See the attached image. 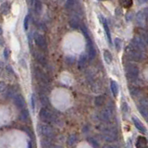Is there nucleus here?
<instances>
[{"label": "nucleus", "mask_w": 148, "mask_h": 148, "mask_svg": "<svg viewBox=\"0 0 148 148\" xmlns=\"http://www.w3.org/2000/svg\"><path fill=\"white\" fill-rule=\"evenodd\" d=\"M126 54L128 55L129 59L133 60V61L136 62H140L145 58V55L143 54V52L135 48L132 44L126 47Z\"/></svg>", "instance_id": "1"}, {"label": "nucleus", "mask_w": 148, "mask_h": 148, "mask_svg": "<svg viewBox=\"0 0 148 148\" xmlns=\"http://www.w3.org/2000/svg\"><path fill=\"white\" fill-rule=\"evenodd\" d=\"M125 71V76L129 80H135L139 75V68L135 65L132 64H127L124 67Z\"/></svg>", "instance_id": "3"}, {"label": "nucleus", "mask_w": 148, "mask_h": 148, "mask_svg": "<svg viewBox=\"0 0 148 148\" xmlns=\"http://www.w3.org/2000/svg\"><path fill=\"white\" fill-rule=\"evenodd\" d=\"M2 34V29H1V27H0V34Z\"/></svg>", "instance_id": "42"}, {"label": "nucleus", "mask_w": 148, "mask_h": 148, "mask_svg": "<svg viewBox=\"0 0 148 148\" xmlns=\"http://www.w3.org/2000/svg\"><path fill=\"white\" fill-rule=\"evenodd\" d=\"M34 42H35V44L37 45V46H38L40 49L44 50V51L47 50V44H46V40L42 34H36L34 35Z\"/></svg>", "instance_id": "9"}, {"label": "nucleus", "mask_w": 148, "mask_h": 148, "mask_svg": "<svg viewBox=\"0 0 148 148\" xmlns=\"http://www.w3.org/2000/svg\"><path fill=\"white\" fill-rule=\"evenodd\" d=\"M90 143H92V146H94V147H95V148H97V147H98V143H95V141L94 140V139H91V140H90Z\"/></svg>", "instance_id": "37"}, {"label": "nucleus", "mask_w": 148, "mask_h": 148, "mask_svg": "<svg viewBox=\"0 0 148 148\" xmlns=\"http://www.w3.org/2000/svg\"><path fill=\"white\" fill-rule=\"evenodd\" d=\"M126 148H132V143H131V142H130V141H129V143H127Z\"/></svg>", "instance_id": "41"}, {"label": "nucleus", "mask_w": 148, "mask_h": 148, "mask_svg": "<svg viewBox=\"0 0 148 148\" xmlns=\"http://www.w3.org/2000/svg\"><path fill=\"white\" fill-rule=\"evenodd\" d=\"M76 141H77V137L72 134V135H71V136L69 137V139H68V143H69V145H72Z\"/></svg>", "instance_id": "31"}, {"label": "nucleus", "mask_w": 148, "mask_h": 148, "mask_svg": "<svg viewBox=\"0 0 148 148\" xmlns=\"http://www.w3.org/2000/svg\"><path fill=\"white\" fill-rule=\"evenodd\" d=\"M13 100H14V104L17 106V108H21V109L25 108V105H26L25 99L21 95H18V94L15 95L13 96Z\"/></svg>", "instance_id": "11"}, {"label": "nucleus", "mask_w": 148, "mask_h": 148, "mask_svg": "<svg viewBox=\"0 0 148 148\" xmlns=\"http://www.w3.org/2000/svg\"><path fill=\"white\" fill-rule=\"evenodd\" d=\"M103 148H117L115 145H105Z\"/></svg>", "instance_id": "39"}, {"label": "nucleus", "mask_w": 148, "mask_h": 148, "mask_svg": "<svg viewBox=\"0 0 148 148\" xmlns=\"http://www.w3.org/2000/svg\"><path fill=\"white\" fill-rule=\"evenodd\" d=\"M29 20H30V16L28 15V16L25 17V18H24V23H23V26H24V30L25 31H27L28 28H29V21H30Z\"/></svg>", "instance_id": "34"}, {"label": "nucleus", "mask_w": 148, "mask_h": 148, "mask_svg": "<svg viewBox=\"0 0 148 148\" xmlns=\"http://www.w3.org/2000/svg\"><path fill=\"white\" fill-rule=\"evenodd\" d=\"M132 121H133V124L135 125V127L140 131L141 132L143 133H145L146 132V129L145 127V125H143L140 120H139V119L135 118V117H133L132 118Z\"/></svg>", "instance_id": "13"}, {"label": "nucleus", "mask_w": 148, "mask_h": 148, "mask_svg": "<svg viewBox=\"0 0 148 148\" xmlns=\"http://www.w3.org/2000/svg\"><path fill=\"white\" fill-rule=\"evenodd\" d=\"M119 4L121 5L123 8H129L132 6V0H119Z\"/></svg>", "instance_id": "26"}, {"label": "nucleus", "mask_w": 148, "mask_h": 148, "mask_svg": "<svg viewBox=\"0 0 148 148\" xmlns=\"http://www.w3.org/2000/svg\"><path fill=\"white\" fill-rule=\"evenodd\" d=\"M66 62H67V64H69V65H72L74 62H75V58H74L73 57H66Z\"/></svg>", "instance_id": "35"}, {"label": "nucleus", "mask_w": 148, "mask_h": 148, "mask_svg": "<svg viewBox=\"0 0 148 148\" xmlns=\"http://www.w3.org/2000/svg\"><path fill=\"white\" fill-rule=\"evenodd\" d=\"M35 76H36V78L38 79L40 82L45 83V84H46V83H48L50 82L49 77L46 75V74L43 71H41V69H38V68L35 69Z\"/></svg>", "instance_id": "10"}, {"label": "nucleus", "mask_w": 148, "mask_h": 148, "mask_svg": "<svg viewBox=\"0 0 148 148\" xmlns=\"http://www.w3.org/2000/svg\"><path fill=\"white\" fill-rule=\"evenodd\" d=\"M147 145V140L143 136H139L136 141V148H145Z\"/></svg>", "instance_id": "16"}, {"label": "nucleus", "mask_w": 148, "mask_h": 148, "mask_svg": "<svg viewBox=\"0 0 148 148\" xmlns=\"http://www.w3.org/2000/svg\"><path fill=\"white\" fill-rule=\"evenodd\" d=\"M104 58H105V61L108 63V64H110L112 62V55L109 52L108 50H105L104 51Z\"/></svg>", "instance_id": "22"}, {"label": "nucleus", "mask_w": 148, "mask_h": 148, "mask_svg": "<svg viewBox=\"0 0 148 148\" xmlns=\"http://www.w3.org/2000/svg\"><path fill=\"white\" fill-rule=\"evenodd\" d=\"M81 30H82V32L83 34V35H84V36H85V38L87 39V41H88V42L91 41V39H90V34H89V32H88V30H87L86 26H85V25H81Z\"/></svg>", "instance_id": "27"}, {"label": "nucleus", "mask_w": 148, "mask_h": 148, "mask_svg": "<svg viewBox=\"0 0 148 148\" xmlns=\"http://www.w3.org/2000/svg\"><path fill=\"white\" fill-rule=\"evenodd\" d=\"M102 136L106 142H115L118 138V131L115 127H108L102 130Z\"/></svg>", "instance_id": "2"}, {"label": "nucleus", "mask_w": 148, "mask_h": 148, "mask_svg": "<svg viewBox=\"0 0 148 148\" xmlns=\"http://www.w3.org/2000/svg\"><path fill=\"white\" fill-rule=\"evenodd\" d=\"M20 119L24 122H27L28 120L30 119V114H29V112H28L27 109H24V110L21 111V113L20 115Z\"/></svg>", "instance_id": "21"}, {"label": "nucleus", "mask_w": 148, "mask_h": 148, "mask_svg": "<svg viewBox=\"0 0 148 148\" xmlns=\"http://www.w3.org/2000/svg\"><path fill=\"white\" fill-rule=\"evenodd\" d=\"M100 118L102 120H104L106 122H110L113 118V110L111 108L108 106L105 109H103L100 113Z\"/></svg>", "instance_id": "8"}, {"label": "nucleus", "mask_w": 148, "mask_h": 148, "mask_svg": "<svg viewBox=\"0 0 148 148\" xmlns=\"http://www.w3.org/2000/svg\"><path fill=\"white\" fill-rule=\"evenodd\" d=\"M34 1H35V0H32V2H34Z\"/></svg>", "instance_id": "43"}, {"label": "nucleus", "mask_w": 148, "mask_h": 148, "mask_svg": "<svg viewBox=\"0 0 148 148\" xmlns=\"http://www.w3.org/2000/svg\"><path fill=\"white\" fill-rule=\"evenodd\" d=\"M88 56H89V58L91 60L95 59L96 57V51L92 45V41L88 42Z\"/></svg>", "instance_id": "14"}, {"label": "nucleus", "mask_w": 148, "mask_h": 148, "mask_svg": "<svg viewBox=\"0 0 148 148\" xmlns=\"http://www.w3.org/2000/svg\"><path fill=\"white\" fill-rule=\"evenodd\" d=\"M74 4H75V0H67L66 2V8L67 9H71L73 8Z\"/></svg>", "instance_id": "32"}, {"label": "nucleus", "mask_w": 148, "mask_h": 148, "mask_svg": "<svg viewBox=\"0 0 148 148\" xmlns=\"http://www.w3.org/2000/svg\"><path fill=\"white\" fill-rule=\"evenodd\" d=\"M32 108L34 109V96H32Z\"/></svg>", "instance_id": "40"}, {"label": "nucleus", "mask_w": 148, "mask_h": 148, "mask_svg": "<svg viewBox=\"0 0 148 148\" xmlns=\"http://www.w3.org/2000/svg\"><path fill=\"white\" fill-rule=\"evenodd\" d=\"M115 46H116V49H117V51H119L120 50V47H121V40H120L119 38H116L115 41Z\"/></svg>", "instance_id": "30"}, {"label": "nucleus", "mask_w": 148, "mask_h": 148, "mask_svg": "<svg viewBox=\"0 0 148 148\" xmlns=\"http://www.w3.org/2000/svg\"><path fill=\"white\" fill-rule=\"evenodd\" d=\"M6 87H7L6 84H5L3 82H0V92H3L5 89H6Z\"/></svg>", "instance_id": "36"}, {"label": "nucleus", "mask_w": 148, "mask_h": 148, "mask_svg": "<svg viewBox=\"0 0 148 148\" xmlns=\"http://www.w3.org/2000/svg\"><path fill=\"white\" fill-rule=\"evenodd\" d=\"M69 26L71 29H78L80 27V22H79V18L77 17H72L69 21Z\"/></svg>", "instance_id": "18"}, {"label": "nucleus", "mask_w": 148, "mask_h": 148, "mask_svg": "<svg viewBox=\"0 0 148 148\" xmlns=\"http://www.w3.org/2000/svg\"><path fill=\"white\" fill-rule=\"evenodd\" d=\"M132 45L138 50L142 51V52H145L147 48V44L146 42L143 40L140 35H135L132 40Z\"/></svg>", "instance_id": "4"}, {"label": "nucleus", "mask_w": 148, "mask_h": 148, "mask_svg": "<svg viewBox=\"0 0 148 148\" xmlns=\"http://www.w3.org/2000/svg\"><path fill=\"white\" fill-rule=\"evenodd\" d=\"M130 92H131V95L132 96H137V95H140L141 91L139 90L137 87H131L130 88Z\"/></svg>", "instance_id": "29"}, {"label": "nucleus", "mask_w": 148, "mask_h": 148, "mask_svg": "<svg viewBox=\"0 0 148 148\" xmlns=\"http://www.w3.org/2000/svg\"><path fill=\"white\" fill-rule=\"evenodd\" d=\"M39 117L44 122H53L55 121V119H56L55 115L46 108H43L40 110Z\"/></svg>", "instance_id": "6"}, {"label": "nucleus", "mask_w": 148, "mask_h": 148, "mask_svg": "<svg viewBox=\"0 0 148 148\" xmlns=\"http://www.w3.org/2000/svg\"><path fill=\"white\" fill-rule=\"evenodd\" d=\"M139 35H140L142 38L146 42V44L148 45V34H146V32H143V31H140V34H139Z\"/></svg>", "instance_id": "33"}, {"label": "nucleus", "mask_w": 148, "mask_h": 148, "mask_svg": "<svg viewBox=\"0 0 148 148\" xmlns=\"http://www.w3.org/2000/svg\"><path fill=\"white\" fill-rule=\"evenodd\" d=\"M38 131L41 135L45 136L47 139H52L55 137V132L52 127L48 126L46 124H40L38 126Z\"/></svg>", "instance_id": "5"}, {"label": "nucleus", "mask_w": 148, "mask_h": 148, "mask_svg": "<svg viewBox=\"0 0 148 148\" xmlns=\"http://www.w3.org/2000/svg\"><path fill=\"white\" fill-rule=\"evenodd\" d=\"M110 88H111V92H112L113 95L116 97L119 95V86L118 83L116 82L115 81H111L110 82Z\"/></svg>", "instance_id": "19"}, {"label": "nucleus", "mask_w": 148, "mask_h": 148, "mask_svg": "<svg viewBox=\"0 0 148 148\" xmlns=\"http://www.w3.org/2000/svg\"><path fill=\"white\" fill-rule=\"evenodd\" d=\"M34 11L36 14H39L42 11V3L40 0H35L34 1Z\"/></svg>", "instance_id": "25"}, {"label": "nucleus", "mask_w": 148, "mask_h": 148, "mask_svg": "<svg viewBox=\"0 0 148 148\" xmlns=\"http://www.w3.org/2000/svg\"><path fill=\"white\" fill-rule=\"evenodd\" d=\"M4 56H5V58H8V48L5 49V51H4Z\"/></svg>", "instance_id": "38"}, {"label": "nucleus", "mask_w": 148, "mask_h": 148, "mask_svg": "<svg viewBox=\"0 0 148 148\" xmlns=\"http://www.w3.org/2000/svg\"><path fill=\"white\" fill-rule=\"evenodd\" d=\"M99 18L101 20L102 24H103V26H104V30H105V32L106 34V37H108V39L109 45H112V40H111V34H110V31H109V28H108V22H106V20L103 16L99 15Z\"/></svg>", "instance_id": "12"}, {"label": "nucleus", "mask_w": 148, "mask_h": 148, "mask_svg": "<svg viewBox=\"0 0 148 148\" xmlns=\"http://www.w3.org/2000/svg\"><path fill=\"white\" fill-rule=\"evenodd\" d=\"M42 148H52V143L47 139H43L41 142Z\"/></svg>", "instance_id": "28"}, {"label": "nucleus", "mask_w": 148, "mask_h": 148, "mask_svg": "<svg viewBox=\"0 0 148 148\" xmlns=\"http://www.w3.org/2000/svg\"><path fill=\"white\" fill-rule=\"evenodd\" d=\"M40 101H41V104L45 106H47L49 105V100H48V97L46 96V95L45 92H40Z\"/></svg>", "instance_id": "20"}, {"label": "nucleus", "mask_w": 148, "mask_h": 148, "mask_svg": "<svg viewBox=\"0 0 148 148\" xmlns=\"http://www.w3.org/2000/svg\"><path fill=\"white\" fill-rule=\"evenodd\" d=\"M105 102H106V98L104 95H98L95 100V103L97 106H103L105 104Z\"/></svg>", "instance_id": "23"}, {"label": "nucleus", "mask_w": 148, "mask_h": 148, "mask_svg": "<svg viewBox=\"0 0 148 148\" xmlns=\"http://www.w3.org/2000/svg\"><path fill=\"white\" fill-rule=\"evenodd\" d=\"M136 21L140 26H143L145 21V11H140L136 15Z\"/></svg>", "instance_id": "15"}, {"label": "nucleus", "mask_w": 148, "mask_h": 148, "mask_svg": "<svg viewBox=\"0 0 148 148\" xmlns=\"http://www.w3.org/2000/svg\"><path fill=\"white\" fill-rule=\"evenodd\" d=\"M138 109L139 112L141 113L143 117L147 118L148 117V98H142L139 102V106H138Z\"/></svg>", "instance_id": "7"}, {"label": "nucleus", "mask_w": 148, "mask_h": 148, "mask_svg": "<svg viewBox=\"0 0 148 148\" xmlns=\"http://www.w3.org/2000/svg\"><path fill=\"white\" fill-rule=\"evenodd\" d=\"M86 61H87L86 56H85V55H82L81 57H80V58H79V61H78L79 68H80V69H82L83 67L85 66Z\"/></svg>", "instance_id": "24"}, {"label": "nucleus", "mask_w": 148, "mask_h": 148, "mask_svg": "<svg viewBox=\"0 0 148 148\" xmlns=\"http://www.w3.org/2000/svg\"><path fill=\"white\" fill-rule=\"evenodd\" d=\"M98 1H102V0H98Z\"/></svg>", "instance_id": "45"}, {"label": "nucleus", "mask_w": 148, "mask_h": 148, "mask_svg": "<svg viewBox=\"0 0 148 148\" xmlns=\"http://www.w3.org/2000/svg\"><path fill=\"white\" fill-rule=\"evenodd\" d=\"M146 119H147V121H148V117H147V118H146Z\"/></svg>", "instance_id": "44"}, {"label": "nucleus", "mask_w": 148, "mask_h": 148, "mask_svg": "<svg viewBox=\"0 0 148 148\" xmlns=\"http://www.w3.org/2000/svg\"><path fill=\"white\" fill-rule=\"evenodd\" d=\"M34 57L36 58V60L38 61L41 65H43V66H46V58L45 56L42 54V53H39V52H35L34 54Z\"/></svg>", "instance_id": "17"}]
</instances>
